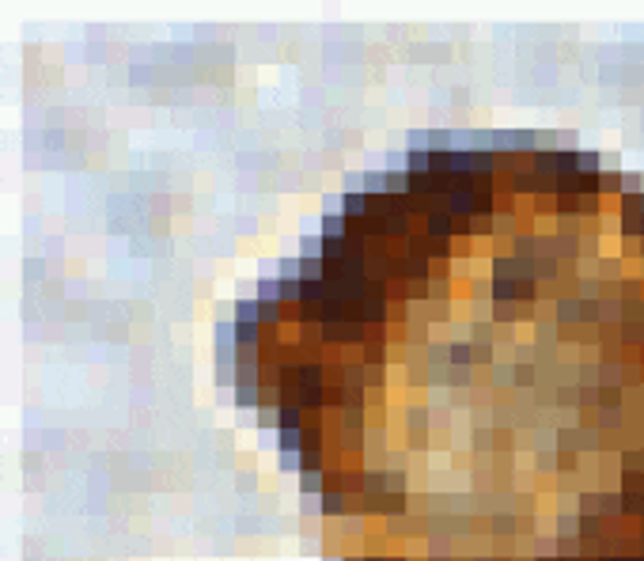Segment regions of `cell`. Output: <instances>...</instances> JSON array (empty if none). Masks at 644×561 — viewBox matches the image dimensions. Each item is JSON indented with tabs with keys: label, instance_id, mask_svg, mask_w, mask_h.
<instances>
[{
	"label": "cell",
	"instance_id": "8992f818",
	"mask_svg": "<svg viewBox=\"0 0 644 561\" xmlns=\"http://www.w3.org/2000/svg\"><path fill=\"white\" fill-rule=\"evenodd\" d=\"M258 311H261L258 296H239V300L231 303V319H235V323H258Z\"/></svg>",
	"mask_w": 644,
	"mask_h": 561
},
{
	"label": "cell",
	"instance_id": "4316f807",
	"mask_svg": "<svg viewBox=\"0 0 644 561\" xmlns=\"http://www.w3.org/2000/svg\"><path fill=\"white\" fill-rule=\"evenodd\" d=\"M277 471L281 474H296V478H300L303 456H300V451H277Z\"/></svg>",
	"mask_w": 644,
	"mask_h": 561
},
{
	"label": "cell",
	"instance_id": "f1b7e54d",
	"mask_svg": "<svg viewBox=\"0 0 644 561\" xmlns=\"http://www.w3.org/2000/svg\"><path fill=\"white\" fill-rule=\"evenodd\" d=\"M644 194V175L641 171H626L621 175V197H641Z\"/></svg>",
	"mask_w": 644,
	"mask_h": 561
},
{
	"label": "cell",
	"instance_id": "7c38bea8",
	"mask_svg": "<svg viewBox=\"0 0 644 561\" xmlns=\"http://www.w3.org/2000/svg\"><path fill=\"white\" fill-rule=\"evenodd\" d=\"M470 303H497V296H493V277H474L470 281Z\"/></svg>",
	"mask_w": 644,
	"mask_h": 561
},
{
	"label": "cell",
	"instance_id": "4dcf8cb0",
	"mask_svg": "<svg viewBox=\"0 0 644 561\" xmlns=\"http://www.w3.org/2000/svg\"><path fill=\"white\" fill-rule=\"evenodd\" d=\"M235 489L246 497L258 493V471H235Z\"/></svg>",
	"mask_w": 644,
	"mask_h": 561
},
{
	"label": "cell",
	"instance_id": "ffe728a7",
	"mask_svg": "<svg viewBox=\"0 0 644 561\" xmlns=\"http://www.w3.org/2000/svg\"><path fill=\"white\" fill-rule=\"evenodd\" d=\"M470 345H474V368L497 364V345H489V342H470Z\"/></svg>",
	"mask_w": 644,
	"mask_h": 561
},
{
	"label": "cell",
	"instance_id": "5b68a950",
	"mask_svg": "<svg viewBox=\"0 0 644 561\" xmlns=\"http://www.w3.org/2000/svg\"><path fill=\"white\" fill-rule=\"evenodd\" d=\"M580 323H584V300L580 296L557 300V326H580Z\"/></svg>",
	"mask_w": 644,
	"mask_h": 561
},
{
	"label": "cell",
	"instance_id": "ba28073f",
	"mask_svg": "<svg viewBox=\"0 0 644 561\" xmlns=\"http://www.w3.org/2000/svg\"><path fill=\"white\" fill-rule=\"evenodd\" d=\"M512 387L515 390H534L539 387V368L534 364H512Z\"/></svg>",
	"mask_w": 644,
	"mask_h": 561
},
{
	"label": "cell",
	"instance_id": "52a82bcc",
	"mask_svg": "<svg viewBox=\"0 0 644 561\" xmlns=\"http://www.w3.org/2000/svg\"><path fill=\"white\" fill-rule=\"evenodd\" d=\"M326 493V474L322 471H300V497H322Z\"/></svg>",
	"mask_w": 644,
	"mask_h": 561
},
{
	"label": "cell",
	"instance_id": "44dd1931",
	"mask_svg": "<svg viewBox=\"0 0 644 561\" xmlns=\"http://www.w3.org/2000/svg\"><path fill=\"white\" fill-rule=\"evenodd\" d=\"M451 368H474V345L470 342H451Z\"/></svg>",
	"mask_w": 644,
	"mask_h": 561
},
{
	"label": "cell",
	"instance_id": "d4e9b609",
	"mask_svg": "<svg viewBox=\"0 0 644 561\" xmlns=\"http://www.w3.org/2000/svg\"><path fill=\"white\" fill-rule=\"evenodd\" d=\"M530 212H534V220H539V216H557V194L530 197Z\"/></svg>",
	"mask_w": 644,
	"mask_h": 561
},
{
	"label": "cell",
	"instance_id": "30bf717a",
	"mask_svg": "<svg viewBox=\"0 0 644 561\" xmlns=\"http://www.w3.org/2000/svg\"><path fill=\"white\" fill-rule=\"evenodd\" d=\"M530 466H534L539 478H557V471H561V466H557V451H534V456H530Z\"/></svg>",
	"mask_w": 644,
	"mask_h": 561
},
{
	"label": "cell",
	"instance_id": "9c48e42d",
	"mask_svg": "<svg viewBox=\"0 0 644 561\" xmlns=\"http://www.w3.org/2000/svg\"><path fill=\"white\" fill-rule=\"evenodd\" d=\"M296 258H300V254H296ZM300 281H307V285L326 281V262L322 258H300Z\"/></svg>",
	"mask_w": 644,
	"mask_h": 561
},
{
	"label": "cell",
	"instance_id": "6da1fadb",
	"mask_svg": "<svg viewBox=\"0 0 644 561\" xmlns=\"http://www.w3.org/2000/svg\"><path fill=\"white\" fill-rule=\"evenodd\" d=\"M504 512L534 520V516H539V493H519V489H508V493H504Z\"/></svg>",
	"mask_w": 644,
	"mask_h": 561
},
{
	"label": "cell",
	"instance_id": "7bdbcfd3",
	"mask_svg": "<svg viewBox=\"0 0 644 561\" xmlns=\"http://www.w3.org/2000/svg\"><path fill=\"white\" fill-rule=\"evenodd\" d=\"M603 171H621V163L614 152H603Z\"/></svg>",
	"mask_w": 644,
	"mask_h": 561
},
{
	"label": "cell",
	"instance_id": "f35d334b",
	"mask_svg": "<svg viewBox=\"0 0 644 561\" xmlns=\"http://www.w3.org/2000/svg\"><path fill=\"white\" fill-rule=\"evenodd\" d=\"M428 281H451V262H428Z\"/></svg>",
	"mask_w": 644,
	"mask_h": 561
},
{
	"label": "cell",
	"instance_id": "74e56055",
	"mask_svg": "<svg viewBox=\"0 0 644 561\" xmlns=\"http://www.w3.org/2000/svg\"><path fill=\"white\" fill-rule=\"evenodd\" d=\"M474 342L497 345V323H474Z\"/></svg>",
	"mask_w": 644,
	"mask_h": 561
},
{
	"label": "cell",
	"instance_id": "d6a6232c",
	"mask_svg": "<svg viewBox=\"0 0 644 561\" xmlns=\"http://www.w3.org/2000/svg\"><path fill=\"white\" fill-rule=\"evenodd\" d=\"M557 410H580V387H557Z\"/></svg>",
	"mask_w": 644,
	"mask_h": 561
},
{
	"label": "cell",
	"instance_id": "7a4b0ae2",
	"mask_svg": "<svg viewBox=\"0 0 644 561\" xmlns=\"http://www.w3.org/2000/svg\"><path fill=\"white\" fill-rule=\"evenodd\" d=\"M231 406L243 414V410H254L258 414V406H261V387L258 383H235V390H231Z\"/></svg>",
	"mask_w": 644,
	"mask_h": 561
},
{
	"label": "cell",
	"instance_id": "277c9868",
	"mask_svg": "<svg viewBox=\"0 0 644 561\" xmlns=\"http://www.w3.org/2000/svg\"><path fill=\"white\" fill-rule=\"evenodd\" d=\"M322 516L326 520H345L349 516V493H342V489L322 493Z\"/></svg>",
	"mask_w": 644,
	"mask_h": 561
},
{
	"label": "cell",
	"instance_id": "ac0fdd59",
	"mask_svg": "<svg viewBox=\"0 0 644 561\" xmlns=\"http://www.w3.org/2000/svg\"><path fill=\"white\" fill-rule=\"evenodd\" d=\"M580 175H603V152L580 148Z\"/></svg>",
	"mask_w": 644,
	"mask_h": 561
},
{
	"label": "cell",
	"instance_id": "7402d4cb",
	"mask_svg": "<svg viewBox=\"0 0 644 561\" xmlns=\"http://www.w3.org/2000/svg\"><path fill=\"white\" fill-rule=\"evenodd\" d=\"M644 387V364H621V390H641Z\"/></svg>",
	"mask_w": 644,
	"mask_h": 561
},
{
	"label": "cell",
	"instance_id": "d590c367",
	"mask_svg": "<svg viewBox=\"0 0 644 561\" xmlns=\"http://www.w3.org/2000/svg\"><path fill=\"white\" fill-rule=\"evenodd\" d=\"M474 247H478V239H470V236H455V239H451L455 258H474Z\"/></svg>",
	"mask_w": 644,
	"mask_h": 561
},
{
	"label": "cell",
	"instance_id": "2e32d148",
	"mask_svg": "<svg viewBox=\"0 0 644 561\" xmlns=\"http://www.w3.org/2000/svg\"><path fill=\"white\" fill-rule=\"evenodd\" d=\"M322 254H326V239L318 236V232L300 239V258H322Z\"/></svg>",
	"mask_w": 644,
	"mask_h": 561
},
{
	"label": "cell",
	"instance_id": "f6af8a7d",
	"mask_svg": "<svg viewBox=\"0 0 644 561\" xmlns=\"http://www.w3.org/2000/svg\"><path fill=\"white\" fill-rule=\"evenodd\" d=\"M322 561H345V558H322Z\"/></svg>",
	"mask_w": 644,
	"mask_h": 561
},
{
	"label": "cell",
	"instance_id": "60d3db41",
	"mask_svg": "<svg viewBox=\"0 0 644 561\" xmlns=\"http://www.w3.org/2000/svg\"><path fill=\"white\" fill-rule=\"evenodd\" d=\"M239 471H258V451H239Z\"/></svg>",
	"mask_w": 644,
	"mask_h": 561
},
{
	"label": "cell",
	"instance_id": "8fae6325",
	"mask_svg": "<svg viewBox=\"0 0 644 561\" xmlns=\"http://www.w3.org/2000/svg\"><path fill=\"white\" fill-rule=\"evenodd\" d=\"M261 303H281V277H258V288H254Z\"/></svg>",
	"mask_w": 644,
	"mask_h": 561
},
{
	"label": "cell",
	"instance_id": "8d00e7d4",
	"mask_svg": "<svg viewBox=\"0 0 644 561\" xmlns=\"http://www.w3.org/2000/svg\"><path fill=\"white\" fill-rule=\"evenodd\" d=\"M277 277L281 281H300V258H281L277 262Z\"/></svg>",
	"mask_w": 644,
	"mask_h": 561
},
{
	"label": "cell",
	"instance_id": "b9f144b4",
	"mask_svg": "<svg viewBox=\"0 0 644 561\" xmlns=\"http://www.w3.org/2000/svg\"><path fill=\"white\" fill-rule=\"evenodd\" d=\"M258 504H261V512H277V493H261Z\"/></svg>",
	"mask_w": 644,
	"mask_h": 561
},
{
	"label": "cell",
	"instance_id": "1f68e13d",
	"mask_svg": "<svg viewBox=\"0 0 644 561\" xmlns=\"http://www.w3.org/2000/svg\"><path fill=\"white\" fill-rule=\"evenodd\" d=\"M493 390H515L512 387V364H493Z\"/></svg>",
	"mask_w": 644,
	"mask_h": 561
},
{
	"label": "cell",
	"instance_id": "836d02e7",
	"mask_svg": "<svg viewBox=\"0 0 644 561\" xmlns=\"http://www.w3.org/2000/svg\"><path fill=\"white\" fill-rule=\"evenodd\" d=\"M557 516H580V493H557Z\"/></svg>",
	"mask_w": 644,
	"mask_h": 561
},
{
	"label": "cell",
	"instance_id": "ab89813d",
	"mask_svg": "<svg viewBox=\"0 0 644 561\" xmlns=\"http://www.w3.org/2000/svg\"><path fill=\"white\" fill-rule=\"evenodd\" d=\"M580 387H599V364H580Z\"/></svg>",
	"mask_w": 644,
	"mask_h": 561
},
{
	"label": "cell",
	"instance_id": "cb8c5ba5",
	"mask_svg": "<svg viewBox=\"0 0 644 561\" xmlns=\"http://www.w3.org/2000/svg\"><path fill=\"white\" fill-rule=\"evenodd\" d=\"M621 175L626 171H603L599 175V194L603 197H621Z\"/></svg>",
	"mask_w": 644,
	"mask_h": 561
},
{
	"label": "cell",
	"instance_id": "9a60e30c",
	"mask_svg": "<svg viewBox=\"0 0 644 561\" xmlns=\"http://www.w3.org/2000/svg\"><path fill=\"white\" fill-rule=\"evenodd\" d=\"M530 558L534 561L557 558V535H534V543H530Z\"/></svg>",
	"mask_w": 644,
	"mask_h": 561
},
{
	"label": "cell",
	"instance_id": "83f0119b",
	"mask_svg": "<svg viewBox=\"0 0 644 561\" xmlns=\"http://www.w3.org/2000/svg\"><path fill=\"white\" fill-rule=\"evenodd\" d=\"M580 516H599L603 520V493H580Z\"/></svg>",
	"mask_w": 644,
	"mask_h": 561
},
{
	"label": "cell",
	"instance_id": "e575fe53",
	"mask_svg": "<svg viewBox=\"0 0 644 561\" xmlns=\"http://www.w3.org/2000/svg\"><path fill=\"white\" fill-rule=\"evenodd\" d=\"M557 538H580V516H557Z\"/></svg>",
	"mask_w": 644,
	"mask_h": 561
},
{
	"label": "cell",
	"instance_id": "484cf974",
	"mask_svg": "<svg viewBox=\"0 0 644 561\" xmlns=\"http://www.w3.org/2000/svg\"><path fill=\"white\" fill-rule=\"evenodd\" d=\"M534 451H557V429L554 425H539V429H534Z\"/></svg>",
	"mask_w": 644,
	"mask_h": 561
},
{
	"label": "cell",
	"instance_id": "f546056e",
	"mask_svg": "<svg viewBox=\"0 0 644 561\" xmlns=\"http://www.w3.org/2000/svg\"><path fill=\"white\" fill-rule=\"evenodd\" d=\"M428 300H455V281H428Z\"/></svg>",
	"mask_w": 644,
	"mask_h": 561
},
{
	"label": "cell",
	"instance_id": "4fadbf2b",
	"mask_svg": "<svg viewBox=\"0 0 644 561\" xmlns=\"http://www.w3.org/2000/svg\"><path fill=\"white\" fill-rule=\"evenodd\" d=\"M406 175H433V152H406Z\"/></svg>",
	"mask_w": 644,
	"mask_h": 561
},
{
	"label": "cell",
	"instance_id": "5bb4252c",
	"mask_svg": "<svg viewBox=\"0 0 644 561\" xmlns=\"http://www.w3.org/2000/svg\"><path fill=\"white\" fill-rule=\"evenodd\" d=\"M478 269H474V258H451V281L455 285H470Z\"/></svg>",
	"mask_w": 644,
	"mask_h": 561
},
{
	"label": "cell",
	"instance_id": "d6986e66",
	"mask_svg": "<svg viewBox=\"0 0 644 561\" xmlns=\"http://www.w3.org/2000/svg\"><path fill=\"white\" fill-rule=\"evenodd\" d=\"M254 417H258V432H281V406H261Z\"/></svg>",
	"mask_w": 644,
	"mask_h": 561
},
{
	"label": "cell",
	"instance_id": "ee69618b",
	"mask_svg": "<svg viewBox=\"0 0 644 561\" xmlns=\"http://www.w3.org/2000/svg\"><path fill=\"white\" fill-rule=\"evenodd\" d=\"M470 561H497V558H489V553H485V558H470Z\"/></svg>",
	"mask_w": 644,
	"mask_h": 561
},
{
	"label": "cell",
	"instance_id": "603a6c76",
	"mask_svg": "<svg viewBox=\"0 0 644 561\" xmlns=\"http://www.w3.org/2000/svg\"><path fill=\"white\" fill-rule=\"evenodd\" d=\"M626 406V390L621 387H599V410H621Z\"/></svg>",
	"mask_w": 644,
	"mask_h": 561
},
{
	"label": "cell",
	"instance_id": "3957f363",
	"mask_svg": "<svg viewBox=\"0 0 644 561\" xmlns=\"http://www.w3.org/2000/svg\"><path fill=\"white\" fill-rule=\"evenodd\" d=\"M595 277L599 281H626V258L621 254H603L595 262Z\"/></svg>",
	"mask_w": 644,
	"mask_h": 561
},
{
	"label": "cell",
	"instance_id": "e0dca14e",
	"mask_svg": "<svg viewBox=\"0 0 644 561\" xmlns=\"http://www.w3.org/2000/svg\"><path fill=\"white\" fill-rule=\"evenodd\" d=\"M603 258V236H580V262Z\"/></svg>",
	"mask_w": 644,
	"mask_h": 561
}]
</instances>
